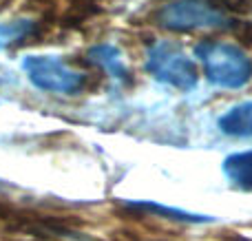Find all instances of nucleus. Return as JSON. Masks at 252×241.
Instances as JSON below:
<instances>
[{
  "mask_svg": "<svg viewBox=\"0 0 252 241\" xmlns=\"http://www.w3.org/2000/svg\"><path fill=\"white\" fill-rule=\"evenodd\" d=\"M206 80L219 89H241L252 78V62L244 49L230 42H206L197 47Z\"/></svg>",
  "mask_w": 252,
  "mask_h": 241,
  "instance_id": "f257e3e1",
  "label": "nucleus"
},
{
  "mask_svg": "<svg viewBox=\"0 0 252 241\" xmlns=\"http://www.w3.org/2000/svg\"><path fill=\"white\" fill-rule=\"evenodd\" d=\"M146 71L166 87L190 91L199 82L197 64L182 47L173 42H155L146 53Z\"/></svg>",
  "mask_w": 252,
  "mask_h": 241,
  "instance_id": "f03ea898",
  "label": "nucleus"
},
{
  "mask_svg": "<svg viewBox=\"0 0 252 241\" xmlns=\"http://www.w3.org/2000/svg\"><path fill=\"white\" fill-rule=\"evenodd\" d=\"M157 20L166 29H228L230 16L210 0H170L157 13Z\"/></svg>",
  "mask_w": 252,
  "mask_h": 241,
  "instance_id": "7ed1b4c3",
  "label": "nucleus"
},
{
  "mask_svg": "<svg viewBox=\"0 0 252 241\" xmlns=\"http://www.w3.org/2000/svg\"><path fill=\"white\" fill-rule=\"evenodd\" d=\"M22 69L35 89L49 93L71 95V93H78L84 82L78 69H73L56 56H27L22 60Z\"/></svg>",
  "mask_w": 252,
  "mask_h": 241,
  "instance_id": "20e7f679",
  "label": "nucleus"
},
{
  "mask_svg": "<svg viewBox=\"0 0 252 241\" xmlns=\"http://www.w3.org/2000/svg\"><path fill=\"white\" fill-rule=\"evenodd\" d=\"M89 60L95 62L100 69H104L106 75H109L113 82L124 84L130 80L128 62H126L122 49L115 47V44H95V47L89 51Z\"/></svg>",
  "mask_w": 252,
  "mask_h": 241,
  "instance_id": "39448f33",
  "label": "nucleus"
},
{
  "mask_svg": "<svg viewBox=\"0 0 252 241\" xmlns=\"http://www.w3.org/2000/svg\"><path fill=\"white\" fill-rule=\"evenodd\" d=\"M219 131L230 137H252V100L230 106L217 122Z\"/></svg>",
  "mask_w": 252,
  "mask_h": 241,
  "instance_id": "423d86ee",
  "label": "nucleus"
},
{
  "mask_svg": "<svg viewBox=\"0 0 252 241\" xmlns=\"http://www.w3.org/2000/svg\"><path fill=\"white\" fill-rule=\"evenodd\" d=\"M221 171L232 186L252 190V151L230 153L221 164Z\"/></svg>",
  "mask_w": 252,
  "mask_h": 241,
  "instance_id": "0eeeda50",
  "label": "nucleus"
},
{
  "mask_svg": "<svg viewBox=\"0 0 252 241\" xmlns=\"http://www.w3.org/2000/svg\"><path fill=\"white\" fill-rule=\"evenodd\" d=\"M135 208H142L148 212H157V215L170 217V219H179V221H192V224H206V221H215L213 217L206 215H192V212L179 211V208H170V206H161V204H151V202H139V204H130Z\"/></svg>",
  "mask_w": 252,
  "mask_h": 241,
  "instance_id": "6e6552de",
  "label": "nucleus"
},
{
  "mask_svg": "<svg viewBox=\"0 0 252 241\" xmlns=\"http://www.w3.org/2000/svg\"><path fill=\"white\" fill-rule=\"evenodd\" d=\"M33 29V22L31 20H7L0 22V49L9 47V44L22 40L25 35L31 33Z\"/></svg>",
  "mask_w": 252,
  "mask_h": 241,
  "instance_id": "1a4fd4ad",
  "label": "nucleus"
}]
</instances>
